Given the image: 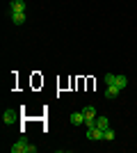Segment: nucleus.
<instances>
[{"instance_id":"nucleus-3","label":"nucleus","mask_w":137,"mask_h":153,"mask_svg":"<svg viewBox=\"0 0 137 153\" xmlns=\"http://www.w3.org/2000/svg\"><path fill=\"white\" fill-rule=\"evenodd\" d=\"M82 112H85V126L94 128V126H96V108H94V105H87Z\"/></svg>"},{"instance_id":"nucleus-10","label":"nucleus","mask_w":137,"mask_h":153,"mask_svg":"<svg viewBox=\"0 0 137 153\" xmlns=\"http://www.w3.org/2000/svg\"><path fill=\"white\" fill-rule=\"evenodd\" d=\"M114 85H117L119 89L124 91V89H126V87H128V78H126V76H124V73H117V82H114Z\"/></svg>"},{"instance_id":"nucleus-2","label":"nucleus","mask_w":137,"mask_h":153,"mask_svg":"<svg viewBox=\"0 0 137 153\" xmlns=\"http://www.w3.org/2000/svg\"><path fill=\"white\" fill-rule=\"evenodd\" d=\"M27 5H25V0H9V7H7V16H12V14H21V12H25Z\"/></svg>"},{"instance_id":"nucleus-4","label":"nucleus","mask_w":137,"mask_h":153,"mask_svg":"<svg viewBox=\"0 0 137 153\" xmlns=\"http://www.w3.org/2000/svg\"><path fill=\"white\" fill-rule=\"evenodd\" d=\"M87 140L89 142H101L103 140V130H101V128H87Z\"/></svg>"},{"instance_id":"nucleus-12","label":"nucleus","mask_w":137,"mask_h":153,"mask_svg":"<svg viewBox=\"0 0 137 153\" xmlns=\"http://www.w3.org/2000/svg\"><path fill=\"white\" fill-rule=\"evenodd\" d=\"M103 140L105 142H112V140H114V130H112V128H107V130L103 133Z\"/></svg>"},{"instance_id":"nucleus-1","label":"nucleus","mask_w":137,"mask_h":153,"mask_svg":"<svg viewBox=\"0 0 137 153\" xmlns=\"http://www.w3.org/2000/svg\"><path fill=\"white\" fill-rule=\"evenodd\" d=\"M12 153H37V146H34V144H32L30 140L21 137V140H16V142H14Z\"/></svg>"},{"instance_id":"nucleus-9","label":"nucleus","mask_w":137,"mask_h":153,"mask_svg":"<svg viewBox=\"0 0 137 153\" xmlns=\"http://www.w3.org/2000/svg\"><path fill=\"white\" fill-rule=\"evenodd\" d=\"M96 128H101V130H107V128H110V119H107V117H96Z\"/></svg>"},{"instance_id":"nucleus-11","label":"nucleus","mask_w":137,"mask_h":153,"mask_svg":"<svg viewBox=\"0 0 137 153\" xmlns=\"http://www.w3.org/2000/svg\"><path fill=\"white\" fill-rule=\"evenodd\" d=\"M103 82H105V87H107V85H114L117 82V73H105Z\"/></svg>"},{"instance_id":"nucleus-6","label":"nucleus","mask_w":137,"mask_h":153,"mask_svg":"<svg viewBox=\"0 0 137 153\" xmlns=\"http://www.w3.org/2000/svg\"><path fill=\"white\" fill-rule=\"evenodd\" d=\"M69 121H71L73 126H85V112H73V114L69 117Z\"/></svg>"},{"instance_id":"nucleus-5","label":"nucleus","mask_w":137,"mask_h":153,"mask_svg":"<svg viewBox=\"0 0 137 153\" xmlns=\"http://www.w3.org/2000/svg\"><path fill=\"white\" fill-rule=\"evenodd\" d=\"M2 121L5 123H16L19 121V112H16V110H5V112H2Z\"/></svg>"},{"instance_id":"nucleus-8","label":"nucleus","mask_w":137,"mask_h":153,"mask_svg":"<svg viewBox=\"0 0 137 153\" xmlns=\"http://www.w3.org/2000/svg\"><path fill=\"white\" fill-rule=\"evenodd\" d=\"M9 19H12V23H14V25H23V23L27 21V16H25V12H21V14H12Z\"/></svg>"},{"instance_id":"nucleus-7","label":"nucleus","mask_w":137,"mask_h":153,"mask_svg":"<svg viewBox=\"0 0 137 153\" xmlns=\"http://www.w3.org/2000/svg\"><path fill=\"white\" fill-rule=\"evenodd\" d=\"M119 94H121V89H119L117 85H107V89H105V98H110V101H112V98H117Z\"/></svg>"}]
</instances>
